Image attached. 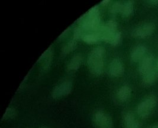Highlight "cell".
I'll return each instance as SVG.
<instances>
[{"instance_id": "obj_25", "label": "cell", "mask_w": 158, "mask_h": 128, "mask_svg": "<svg viewBox=\"0 0 158 128\" xmlns=\"http://www.w3.org/2000/svg\"><path fill=\"white\" fill-rule=\"evenodd\" d=\"M110 2V0H104V1H102L101 2V4L102 6H106L109 4Z\"/></svg>"}, {"instance_id": "obj_27", "label": "cell", "mask_w": 158, "mask_h": 128, "mask_svg": "<svg viewBox=\"0 0 158 128\" xmlns=\"http://www.w3.org/2000/svg\"><path fill=\"white\" fill-rule=\"evenodd\" d=\"M156 68L158 70V59L157 60V62H156Z\"/></svg>"}, {"instance_id": "obj_9", "label": "cell", "mask_w": 158, "mask_h": 128, "mask_svg": "<svg viewBox=\"0 0 158 128\" xmlns=\"http://www.w3.org/2000/svg\"><path fill=\"white\" fill-rule=\"evenodd\" d=\"M53 55V47L50 46V47L46 50L45 52L39 58L37 62H40L42 63V70L44 72L48 71L50 68L52 64V59Z\"/></svg>"}, {"instance_id": "obj_26", "label": "cell", "mask_w": 158, "mask_h": 128, "mask_svg": "<svg viewBox=\"0 0 158 128\" xmlns=\"http://www.w3.org/2000/svg\"><path fill=\"white\" fill-rule=\"evenodd\" d=\"M149 128H158V124L154 125H153V126H151Z\"/></svg>"}, {"instance_id": "obj_11", "label": "cell", "mask_w": 158, "mask_h": 128, "mask_svg": "<svg viewBox=\"0 0 158 128\" xmlns=\"http://www.w3.org/2000/svg\"><path fill=\"white\" fill-rule=\"evenodd\" d=\"M124 128H140V125L135 115L130 111L124 112L123 116Z\"/></svg>"}, {"instance_id": "obj_1", "label": "cell", "mask_w": 158, "mask_h": 128, "mask_svg": "<svg viewBox=\"0 0 158 128\" xmlns=\"http://www.w3.org/2000/svg\"><path fill=\"white\" fill-rule=\"evenodd\" d=\"M105 49L101 46L94 48L88 55L87 64L90 72L95 76H100L104 71Z\"/></svg>"}, {"instance_id": "obj_7", "label": "cell", "mask_w": 158, "mask_h": 128, "mask_svg": "<svg viewBox=\"0 0 158 128\" xmlns=\"http://www.w3.org/2000/svg\"><path fill=\"white\" fill-rule=\"evenodd\" d=\"M155 25L151 22L143 23L135 28L132 32V36L137 39H144L152 35L155 30Z\"/></svg>"}, {"instance_id": "obj_5", "label": "cell", "mask_w": 158, "mask_h": 128, "mask_svg": "<svg viewBox=\"0 0 158 128\" xmlns=\"http://www.w3.org/2000/svg\"><path fill=\"white\" fill-rule=\"evenodd\" d=\"M93 121L96 128H114L111 117L103 110H97L93 114Z\"/></svg>"}, {"instance_id": "obj_20", "label": "cell", "mask_w": 158, "mask_h": 128, "mask_svg": "<svg viewBox=\"0 0 158 128\" xmlns=\"http://www.w3.org/2000/svg\"><path fill=\"white\" fill-rule=\"evenodd\" d=\"M123 6V4H121L120 2H115L110 8V13L112 14H117V13H121L122 11Z\"/></svg>"}, {"instance_id": "obj_21", "label": "cell", "mask_w": 158, "mask_h": 128, "mask_svg": "<svg viewBox=\"0 0 158 128\" xmlns=\"http://www.w3.org/2000/svg\"><path fill=\"white\" fill-rule=\"evenodd\" d=\"M122 39V33L120 32H117L116 35H115L112 42L111 43V45L113 46H117L121 41Z\"/></svg>"}, {"instance_id": "obj_28", "label": "cell", "mask_w": 158, "mask_h": 128, "mask_svg": "<svg viewBox=\"0 0 158 128\" xmlns=\"http://www.w3.org/2000/svg\"><path fill=\"white\" fill-rule=\"evenodd\" d=\"M47 128V127H41V128Z\"/></svg>"}, {"instance_id": "obj_12", "label": "cell", "mask_w": 158, "mask_h": 128, "mask_svg": "<svg viewBox=\"0 0 158 128\" xmlns=\"http://www.w3.org/2000/svg\"><path fill=\"white\" fill-rule=\"evenodd\" d=\"M146 50V47L142 45H139L135 46L131 52L130 57L131 61L135 62L140 61L145 56Z\"/></svg>"}, {"instance_id": "obj_18", "label": "cell", "mask_w": 158, "mask_h": 128, "mask_svg": "<svg viewBox=\"0 0 158 128\" xmlns=\"http://www.w3.org/2000/svg\"><path fill=\"white\" fill-rule=\"evenodd\" d=\"M82 39L88 44H95L100 39V37L97 33H95L84 36Z\"/></svg>"}, {"instance_id": "obj_24", "label": "cell", "mask_w": 158, "mask_h": 128, "mask_svg": "<svg viewBox=\"0 0 158 128\" xmlns=\"http://www.w3.org/2000/svg\"><path fill=\"white\" fill-rule=\"evenodd\" d=\"M148 2H149V4H152V5H157L158 4V0H151V1H148Z\"/></svg>"}, {"instance_id": "obj_10", "label": "cell", "mask_w": 158, "mask_h": 128, "mask_svg": "<svg viewBox=\"0 0 158 128\" xmlns=\"http://www.w3.org/2000/svg\"><path fill=\"white\" fill-rule=\"evenodd\" d=\"M154 58L152 55H147L140 61L139 66V72L142 76L146 74L153 68L152 64Z\"/></svg>"}, {"instance_id": "obj_16", "label": "cell", "mask_w": 158, "mask_h": 128, "mask_svg": "<svg viewBox=\"0 0 158 128\" xmlns=\"http://www.w3.org/2000/svg\"><path fill=\"white\" fill-rule=\"evenodd\" d=\"M134 11V4L133 1H128L125 4H123L122 11V15L124 18H128L133 14Z\"/></svg>"}, {"instance_id": "obj_8", "label": "cell", "mask_w": 158, "mask_h": 128, "mask_svg": "<svg viewBox=\"0 0 158 128\" xmlns=\"http://www.w3.org/2000/svg\"><path fill=\"white\" fill-rule=\"evenodd\" d=\"M124 67L122 62L118 59H114L110 64L109 74L113 77H119L123 75Z\"/></svg>"}, {"instance_id": "obj_13", "label": "cell", "mask_w": 158, "mask_h": 128, "mask_svg": "<svg viewBox=\"0 0 158 128\" xmlns=\"http://www.w3.org/2000/svg\"><path fill=\"white\" fill-rule=\"evenodd\" d=\"M158 79V71L156 67L143 76L142 84L146 87H149L154 84Z\"/></svg>"}, {"instance_id": "obj_22", "label": "cell", "mask_w": 158, "mask_h": 128, "mask_svg": "<svg viewBox=\"0 0 158 128\" xmlns=\"http://www.w3.org/2000/svg\"><path fill=\"white\" fill-rule=\"evenodd\" d=\"M83 33V30L79 26L75 29L74 30V33H73V39L75 40H78L82 35Z\"/></svg>"}, {"instance_id": "obj_2", "label": "cell", "mask_w": 158, "mask_h": 128, "mask_svg": "<svg viewBox=\"0 0 158 128\" xmlns=\"http://www.w3.org/2000/svg\"><path fill=\"white\" fill-rule=\"evenodd\" d=\"M81 28L85 30H97L100 26V16L98 6H95L89 10L78 19Z\"/></svg>"}, {"instance_id": "obj_15", "label": "cell", "mask_w": 158, "mask_h": 128, "mask_svg": "<svg viewBox=\"0 0 158 128\" xmlns=\"http://www.w3.org/2000/svg\"><path fill=\"white\" fill-rule=\"evenodd\" d=\"M83 60V57L81 54H77L72 57L67 65V71L74 72L80 68Z\"/></svg>"}, {"instance_id": "obj_23", "label": "cell", "mask_w": 158, "mask_h": 128, "mask_svg": "<svg viewBox=\"0 0 158 128\" xmlns=\"http://www.w3.org/2000/svg\"><path fill=\"white\" fill-rule=\"evenodd\" d=\"M69 30H70V28L69 27L68 28H66V30H65L64 32L60 35L59 36V39H64V37H65L66 35L68 34V33L69 32Z\"/></svg>"}, {"instance_id": "obj_19", "label": "cell", "mask_w": 158, "mask_h": 128, "mask_svg": "<svg viewBox=\"0 0 158 128\" xmlns=\"http://www.w3.org/2000/svg\"><path fill=\"white\" fill-rule=\"evenodd\" d=\"M16 115H17V112L15 109L13 107H9L7 109L5 113L4 114L2 119L4 121L13 119L15 117Z\"/></svg>"}, {"instance_id": "obj_17", "label": "cell", "mask_w": 158, "mask_h": 128, "mask_svg": "<svg viewBox=\"0 0 158 128\" xmlns=\"http://www.w3.org/2000/svg\"><path fill=\"white\" fill-rule=\"evenodd\" d=\"M76 46L77 41L73 39L63 46V48H62V54L64 56L69 54L76 48Z\"/></svg>"}, {"instance_id": "obj_4", "label": "cell", "mask_w": 158, "mask_h": 128, "mask_svg": "<svg viewBox=\"0 0 158 128\" xmlns=\"http://www.w3.org/2000/svg\"><path fill=\"white\" fill-rule=\"evenodd\" d=\"M157 104L158 98L154 95L149 96L139 104L137 112L141 118L146 119L149 116Z\"/></svg>"}, {"instance_id": "obj_6", "label": "cell", "mask_w": 158, "mask_h": 128, "mask_svg": "<svg viewBox=\"0 0 158 128\" xmlns=\"http://www.w3.org/2000/svg\"><path fill=\"white\" fill-rule=\"evenodd\" d=\"M73 84L69 80L64 81L56 85L52 92V96L55 99H59L68 96L72 92Z\"/></svg>"}, {"instance_id": "obj_14", "label": "cell", "mask_w": 158, "mask_h": 128, "mask_svg": "<svg viewBox=\"0 0 158 128\" xmlns=\"http://www.w3.org/2000/svg\"><path fill=\"white\" fill-rule=\"evenodd\" d=\"M131 95V89L128 85L121 87L117 92V99L121 103H124L129 99Z\"/></svg>"}, {"instance_id": "obj_3", "label": "cell", "mask_w": 158, "mask_h": 128, "mask_svg": "<svg viewBox=\"0 0 158 128\" xmlns=\"http://www.w3.org/2000/svg\"><path fill=\"white\" fill-rule=\"evenodd\" d=\"M117 24L114 20H110L100 26L97 30V33L99 35L100 39L108 43H111L117 32Z\"/></svg>"}]
</instances>
